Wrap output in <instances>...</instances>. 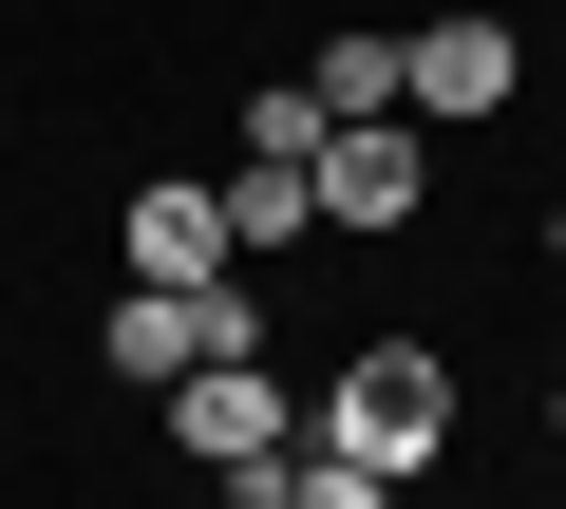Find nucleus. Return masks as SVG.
I'll use <instances>...</instances> for the list:
<instances>
[{
    "instance_id": "obj_3",
    "label": "nucleus",
    "mask_w": 566,
    "mask_h": 509,
    "mask_svg": "<svg viewBox=\"0 0 566 509\" xmlns=\"http://www.w3.org/2000/svg\"><path fill=\"white\" fill-rule=\"evenodd\" d=\"M510 76H528V39H510V20H434V39H397V114H434V132L510 114Z\"/></svg>"
},
{
    "instance_id": "obj_6",
    "label": "nucleus",
    "mask_w": 566,
    "mask_h": 509,
    "mask_svg": "<svg viewBox=\"0 0 566 509\" xmlns=\"http://www.w3.org/2000/svg\"><path fill=\"white\" fill-rule=\"evenodd\" d=\"M303 208H322L303 151H245V170H227V265H283V245H303Z\"/></svg>"
},
{
    "instance_id": "obj_5",
    "label": "nucleus",
    "mask_w": 566,
    "mask_h": 509,
    "mask_svg": "<svg viewBox=\"0 0 566 509\" xmlns=\"http://www.w3.org/2000/svg\"><path fill=\"white\" fill-rule=\"evenodd\" d=\"M133 284H227V189H133Z\"/></svg>"
},
{
    "instance_id": "obj_4",
    "label": "nucleus",
    "mask_w": 566,
    "mask_h": 509,
    "mask_svg": "<svg viewBox=\"0 0 566 509\" xmlns=\"http://www.w3.org/2000/svg\"><path fill=\"white\" fill-rule=\"evenodd\" d=\"M416 189H434L416 114H359V132H322V226H416Z\"/></svg>"
},
{
    "instance_id": "obj_8",
    "label": "nucleus",
    "mask_w": 566,
    "mask_h": 509,
    "mask_svg": "<svg viewBox=\"0 0 566 509\" xmlns=\"http://www.w3.org/2000/svg\"><path fill=\"white\" fill-rule=\"evenodd\" d=\"M245 509H397V471H359V453H322V434H303V453H283Z\"/></svg>"
},
{
    "instance_id": "obj_9",
    "label": "nucleus",
    "mask_w": 566,
    "mask_h": 509,
    "mask_svg": "<svg viewBox=\"0 0 566 509\" xmlns=\"http://www.w3.org/2000/svg\"><path fill=\"white\" fill-rule=\"evenodd\" d=\"M303 95H322V132L397 114V39H322V57H303Z\"/></svg>"
},
{
    "instance_id": "obj_11",
    "label": "nucleus",
    "mask_w": 566,
    "mask_h": 509,
    "mask_svg": "<svg viewBox=\"0 0 566 509\" xmlns=\"http://www.w3.org/2000/svg\"><path fill=\"white\" fill-rule=\"evenodd\" d=\"M547 434H566V396H547Z\"/></svg>"
},
{
    "instance_id": "obj_7",
    "label": "nucleus",
    "mask_w": 566,
    "mask_h": 509,
    "mask_svg": "<svg viewBox=\"0 0 566 509\" xmlns=\"http://www.w3.org/2000/svg\"><path fill=\"white\" fill-rule=\"evenodd\" d=\"M95 359H114V378H189V284H133V303L95 321Z\"/></svg>"
},
{
    "instance_id": "obj_10",
    "label": "nucleus",
    "mask_w": 566,
    "mask_h": 509,
    "mask_svg": "<svg viewBox=\"0 0 566 509\" xmlns=\"http://www.w3.org/2000/svg\"><path fill=\"white\" fill-rule=\"evenodd\" d=\"M547 265H566V208H547Z\"/></svg>"
},
{
    "instance_id": "obj_1",
    "label": "nucleus",
    "mask_w": 566,
    "mask_h": 509,
    "mask_svg": "<svg viewBox=\"0 0 566 509\" xmlns=\"http://www.w3.org/2000/svg\"><path fill=\"white\" fill-rule=\"evenodd\" d=\"M322 453H359V471H434L453 453V359L434 340H378V359H340V396H322Z\"/></svg>"
},
{
    "instance_id": "obj_2",
    "label": "nucleus",
    "mask_w": 566,
    "mask_h": 509,
    "mask_svg": "<svg viewBox=\"0 0 566 509\" xmlns=\"http://www.w3.org/2000/svg\"><path fill=\"white\" fill-rule=\"evenodd\" d=\"M170 434H189L227 490H264L283 453H303V434H283V378H264V359H189V378H170Z\"/></svg>"
}]
</instances>
